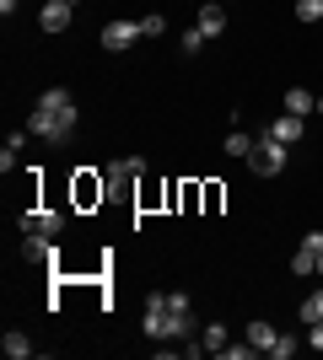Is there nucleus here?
<instances>
[{
	"instance_id": "obj_15",
	"label": "nucleus",
	"mask_w": 323,
	"mask_h": 360,
	"mask_svg": "<svg viewBox=\"0 0 323 360\" xmlns=\"http://www.w3.org/2000/svg\"><path fill=\"white\" fill-rule=\"evenodd\" d=\"M76 199H81V205H92V199H108V178H92V172H81V178H76Z\"/></svg>"
},
{
	"instance_id": "obj_9",
	"label": "nucleus",
	"mask_w": 323,
	"mask_h": 360,
	"mask_svg": "<svg viewBox=\"0 0 323 360\" xmlns=\"http://www.w3.org/2000/svg\"><path fill=\"white\" fill-rule=\"evenodd\" d=\"M194 27H200L205 38H221V32H227V6H221V0H205V6H200V22H194Z\"/></svg>"
},
{
	"instance_id": "obj_12",
	"label": "nucleus",
	"mask_w": 323,
	"mask_h": 360,
	"mask_svg": "<svg viewBox=\"0 0 323 360\" xmlns=\"http://www.w3.org/2000/svg\"><path fill=\"white\" fill-rule=\"evenodd\" d=\"M286 113H296V119H312V113H318L312 91H308V86H291V91H286Z\"/></svg>"
},
{
	"instance_id": "obj_5",
	"label": "nucleus",
	"mask_w": 323,
	"mask_h": 360,
	"mask_svg": "<svg viewBox=\"0 0 323 360\" xmlns=\"http://www.w3.org/2000/svg\"><path fill=\"white\" fill-rule=\"evenodd\" d=\"M97 44H103L108 54H124L129 44H140V22H129V16H119V22H108V27L97 32Z\"/></svg>"
},
{
	"instance_id": "obj_24",
	"label": "nucleus",
	"mask_w": 323,
	"mask_h": 360,
	"mask_svg": "<svg viewBox=\"0 0 323 360\" xmlns=\"http://www.w3.org/2000/svg\"><path fill=\"white\" fill-rule=\"evenodd\" d=\"M205 44H210V38H205V32H200V27H189V32H184V54H200V49H205Z\"/></svg>"
},
{
	"instance_id": "obj_21",
	"label": "nucleus",
	"mask_w": 323,
	"mask_h": 360,
	"mask_svg": "<svg viewBox=\"0 0 323 360\" xmlns=\"http://www.w3.org/2000/svg\"><path fill=\"white\" fill-rule=\"evenodd\" d=\"M291 274H302V280H308V274H318V258H312L308 248H296V258H291Z\"/></svg>"
},
{
	"instance_id": "obj_19",
	"label": "nucleus",
	"mask_w": 323,
	"mask_h": 360,
	"mask_svg": "<svg viewBox=\"0 0 323 360\" xmlns=\"http://www.w3.org/2000/svg\"><path fill=\"white\" fill-rule=\"evenodd\" d=\"M296 317H302V323H323V290H312V296L296 307Z\"/></svg>"
},
{
	"instance_id": "obj_17",
	"label": "nucleus",
	"mask_w": 323,
	"mask_h": 360,
	"mask_svg": "<svg viewBox=\"0 0 323 360\" xmlns=\"http://www.w3.org/2000/svg\"><path fill=\"white\" fill-rule=\"evenodd\" d=\"M253 146H259L253 135H243V129H227V156H243V162H248V156H253Z\"/></svg>"
},
{
	"instance_id": "obj_18",
	"label": "nucleus",
	"mask_w": 323,
	"mask_h": 360,
	"mask_svg": "<svg viewBox=\"0 0 323 360\" xmlns=\"http://www.w3.org/2000/svg\"><path fill=\"white\" fill-rule=\"evenodd\" d=\"M296 349H302V339H296V333H280L275 345H270V360H291Z\"/></svg>"
},
{
	"instance_id": "obj_22",
	"label": "nucleus",
	"mask_w": 323,
	"mask_h": 360,
	"mask_svg": "<svg viewBox=\"0 0 323 360\" xmlns=\"http://www.w3.org/2000/svg\"><path fill=\"white\" fill-rule=\"evenodd\" d=\"M38 231L60 237V231H65V215H60V210H38Z\"/></svg>"
},
{
	"instance_id": "obj_6",
	"label": "nucleus",
	"mask_w": 323,
	"mask_h": 360,
	"mask_svg": "<svg viewBox=\"0 0 323 360\" xmlns=\"http://www.w3.org/2000/svg\"><path fill=\"white\" fill-rule=\"evenodd\" d=\"M140 172H146V162H140V156H119V162L108 167V194H124Z\"/></svg>"
},
{
	"instance_id": "obj_8",
	"label": "nucleus",
	"mask_w": 323,
	"mask_h": 360,
	"mask_svg": "<svg viewBox=\"0 0 323 360\" xmlns=\"http://www.w3.org/2000/svg\"><path fill=\"white\" fill-rule=\"evenodd\" d=\"M22 253H27L32 264H54V258H60V248H54V237H49V231H27V237H22Z\"/></svg>"
},
{
	"instance_id": "obj_1",
	"label": "nucleus",
	"mask_w": 323,
	"mask_h": 360,
	"mask_svg": "<svg viewBox=\"0 0 323 360\" xmlns=\"http://www.w3.org/2000/svg\"><path fill=\"white\" fill-rule=\"evenodd\" d=\"M76 97L65 86H49L38 103H32V113H27V135H38V140H49V146H70L76 140Z\"/></svg>"
},
{
	"instance_id": "obj_16",
	"label": "nucleus",
	"mask_w": 323,
	"mask_h": 360,
	"mask_svg": "<svg viewBox=\"0 0 323 360\" xmlns=\"http://www.w3.org/2000/svg\"><path fill=\"white\" fill-rule=\"evenodd\" d=\"M22 146H27V129H16V135L6 140V150H0V172H16V162H22Z\"/></svg>"
},
{
	"instance_id": "obj_29",
	"label": "nucleus",
	"mask_w": 323,
	"mask_h": 360,
	"mask_svg": "<svg viewBox=\"0 0 323 360\" xmlns=\"http://www.w3.org/2000/svg\"><path fill=\"white\" fill-rule=\"evenodd\" d=\"M318 119H323V97H318Z\"/></svg>"
},
{
	"instance_id": "obj_26",
	"label": "nucleus",
	"mask_w": 323,
	"mask_h": 360,
	"mask_svg": "<svg viewBox=\"0 0 323 360\" xmlns=\"http://www.w3.org/2000/svg\"><path fill=\"white\" fill-rule=\"evenodd\" d=\"M253 355H259L253 345H227V360H253Z\"/></svg>"
},
{
	"instance_id": "obj_10",
	"label": "nucleus",
	"mask_w": 323,
	"mask_h": 360,
	"mask_svg": "<svg viewBox=\"0 0 323 360\" xmlns=\"http://www.w3.org/2000/svg\"><path fill=\"white\" fill-rule=\"evenodd\" d=\"M270 135H275V140H286V146H296V140L308 135V119H296V113H280V119L270 124Z\"/></svg>"
},
{
	"instance_id": "obj_3",
	"label": "nucleus",
	"mask_w": 323,
	"mask_h": 360,
	"mask_svg": "<svg viewBox=\"0 0 323 360\" xmlns=\"http://www.w3.org/2000/svg\"><path fill=\"white\" fill-rule=\"evenodd\" d=\"M140 328H146V339H172L167 290H151V296H146V312H140Z\"/></svg>"
},
{
	"instance_id": "obj_30",
	"label": "nucleus",
	"mask_w": 323,
	"mask_h": 360,
	"mask_svg": "<svg viewBox=\"0 0 323 360\" xmlns=\"http://www.w3.org/2000/svg\"><path fill=\"white\" fill-rule=\"evenodd\" d=\"M318 274H323V253H318Z\"/></svg>"
},
{
	"instance_id": "obj_20",
	"label": "nucleus",
	"mask_w": 323,
	"mask_h": 360,
	"mask_svg": "<svg viewBox=\"0 0 323 360\" xmlns=\"http://www.w3.org/2000/svg\"><path fill=\"white\" fill-rule=\"evenodd\" d=\"M162 32H167V16H162V11H146V16H140V38H162Z\"/></svg>"
},
{
	"instance_id": "obj_31",
	"label": "nucleus",
	"mask_w": 323,
	"mask_h": 360,
	"mask_svg": "<svg viewBox=\"0 0 323 360\" xmlns=\"http://www.w3.org/2000/svg\"><path fill=\"white\" fill-rule=\"evenodd\" d=\"M70 6H81V0H70Z\"/></svg>"
},
{
	"instance_id": "obj_28",
	"label": "nucleus",
	"mask_w": 323,
	"mask_h": 360,
	"mask_svg": "<svg viewBox=\"0 0 323 360\" xmlns=\"http://www.w3.org/2000/svg\"><path fill=\"white\" fill-rule=\"evenodd\" d=\"M0 16H6V22H11V16H16V0H0Z\"/></svg>"
},
{
	"instance_id": "obj_7",
	"label": "nucleus",
	"mask_w": 323,
	"mask_h": 360,
	"mask_svg": "<svg viewBox=\"0 0 323 360\" xmlns=\"http://www.w3.org/2000/svg\"><path fill=\"white\" fill-rule=\"evenodd\" d=\"M70 16H76V6H70V0H44L38 27H44V32H65V27H70Z\"/></svg>"
},
{
	"instance_id": "obj_11",
	"label": "nucleus",
	"mask_w": 323,
	"mask_h": 360,
	"mask_svg": "<svg viewBox=\"0 0 323 360\" xmlns=\"http://www.w3.org/2000/svg\"><path fill=\"white\" fill-rule=\"evenodd\" d=\"M275 339H280L275 323H264V317H253V323H248V345L259 349V355H270V345H275Z\"/></svg>"
},
{
	"instance_id": "obj_13",
	"label": "nucleus",
	"mask_w": 323,
	"mask_h": 360,
	"mask_svg": "<svg viewBox=\"0 0 323 360\" xmlns=\"http://www.w3.org/2000/svg\"><path fill=\"white\" fill-rule=\"evenodd\" d=\"M200 349L205 355H227V323H205L200 328Z\"/></svg>"
},
{
	"instance_id": "obj_4",
	"label": "nucleus",
	"mask_w": 323,
	"mask_h": 360,
	"mask_svg": "<svg viewBox=\"0 0 323 360\" xmlns=\"http://www.w3.org/2000/svg\"><path fill=\"white\" fill-rule=\"evenodd\" d=\"M167 317H172V339H194V333H200L194 301H189L184 290H167Z\"/></svg>"
},
{
	"instance_id": "obj_25",
	"label": "nucleus",
	"mask_w": 323,
	"mask_h": 360,
	"mask_svg": "<svg viewBox=\"0 0 323 360\" xmlns=\"http://www.w3.org/2000/svg\"><path fill=\"white\" fill-rule=\"evenodd\" d=\"M302 248H308V253H312V258H318V253H323V231H318V226H312L308 237H302Z\"/></svg>"
},
{
	"instance_id": "obj_27",
	"label": "nucleus",
	"mask_w": 323,
	"mask_h": 360,
	"mask_svg": "<svg viewBox=\"0 0 323 360\" xmlns=\"http://www.w3.org/2000/svg\"><path fill=\"white\" fill-rule=\"evenodd\" d=\"M308 345H312V349L323 355V323H308Z\"/></svg>"
},
{
	"instance_id": "obj_14",
	"label": "nucleus",
	"mask_w": 323,
	"mask_h": 360,
	"mask_svg": "<svg viewBox=\"0 0 323 360\" xmlns=\"http://www.w3.org/2000/svg\"><path fill=\"white\" fill-rule=\"evenodd\" d=\"M0 349H6V355H11V360H32V355H38V345H32V339H27V333H6V339H0Z\"/></svg>"
},
{
	"instance_id": "obj_23",
	"label": "nucleus",
	"mask_w": 323,
	"mask_h": 360,
	"mask_svg": "<svg viewBox=\"0 0 323 360\" xmlns=\"http://www.w3.org/2000/svg\"><path fill=\"white\" fill-rule=\"evenodd\" d=\"M296 22H323V0H296Z\"/></svg>"
},
{
	"instance_id": "obj_2",
	"label": "nucleus",
	"mask_w": 323,
	"mask_h": 360,
	"mask_svg": "<svg viewBox=\"0 0 323 360\" xmlns=\"http://www.w3.org/2000/svg\"><path fill=\"white\" fill-rule=\"evenodd\" d=\"M286 162H291V146H286V140H275L270 129H264L259 146H253V156H248V172H259V178H275V172H286Z\"/></svg>"
}]
</instances>
